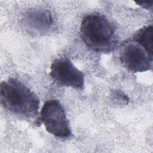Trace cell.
<instances>
[{
    "label": "cell",
    "mask_w": 153,
    "mask_h": 153,
    "mask_svg": "<svg viewBox=\"0 0 153 153\" xmlns=\"http://www.w3.org/2000/svg\"><path fill=\"white\" fill-rule=\"evenodd\" d=\"M50 75L59 85L82 90L84 75L68 58L56 59L50 66Z\"/></svg>",
    "instance_id": "cell-5"
},
{
    "label": "cell",
    "mask_w": 153,
    "mask_h": 153,
    "mask_svg": "<svg viewBox=\"0 0 153 153\" xmlns=\"http://www.w3.org/2000/svg\"><path fill=\"white\" fill-rule=\"evenodd\" d=\"M2 106L24 118H32L38 114L39 100L23 82L14 78L3 81L0 85Z\"/></svg>",
    "instance_id": "cell-1"
},
{
    "label": "cell",
    "mask_w": 153,
    "mask_h": 153,
    "mask_svg": "<svg viewBox=\"0 0 153 153\" xmlns=\"http://www.w3.org/2000/svg\"><path fill=\"white\" fill-rule=\"evenodd\" d=\"M23 28L32 35L47 33L54 23L51 13L43 8H32L23 15L22 21Z\"/></svg>",
    "instance_id": "cell-6"
},
{
    "label": "cell",
    "mask_w": 153,
    "mask_h": 153,
    "mask_svg": "<svg viewBox=\"0 0 153 153\" xmlns=\"http://www.w3.org/2000/svg\"><path fill=\"white\" fill-rule=\"evenodd\" d=\"M119 57L124 66L133 72H142L152 68L153 54L131 38L122 44Z\"/></svg>",
    "instance_id": "cell-4"
},
{
    "label": "cell",
    "mask_w": 153,
    "mask_h": 153,
    "mask_svg": "<svg viewBox=\"0 0 153 153\" xmlns=\"http://www.w3.org/2000/svg\"><path fill=\"white\" fill-rule=\"evenodd\" d=\"M139 5L141 6L142 8H145L146 10H149V8H152V1H139L136 2Z\"/></svg>",
    "instance_id": "cell-9"
},
{
    "label": "cell",
    "mask_w": 153,
    "mask_h": 153,
    "mask_svg": "<svg viewBox=\"0 0 153 153\" xmlns=\"http://www.w3.org/2000/svg\"><path fill=\"white\" fill-rule=\"evenodd\" d=\"M39 120L46 130L59 138H69L72 134L66 112L58 100L46 101L40 112Z\"/></svg>",
    "instance_id": "cell-3"
},
{
    "label": "cell",
    "mask_w": 153,
    "mask_h": 153,
    "mask_svg": "<svg viewBox=\"0 0 153 153\" xmlns=\"http://www.w3.org/2000/svg\"><path fill=\"white\" fill-rule=\"evenodd\" d=\"M110 102L112 105L115 106H123L128 104L129 98L123 91L114 90L110 94Z\"/></svg>",
    "instance_id": "cell-8"
},
{
    "label": "cell",
    "mask_w": 153,
    "mask_h": 153,
    "mask_svg": "<svg viewBox=\"0 0 153 153\" xmlns=\"http://www.w3.org/2000/svg\"><path fill=\"white\" fill-rule=\"evenodd\" d=\"M80 35L85 44L97 53L111 52L117 44L114 26L99 14H88L83 17Z\"/></svg>",
    "instance_id": "cell-2"
},
{
    "label": "cell",
    "mask_w": 153,
    "mask_h": 153,
    "mask_svg": "<svg viewBox=\"0 0 153 153\" xmlns=\"http://www.w3.org/2000/svg\"><path fill=\"white\" fill-rule=\"evenodd\" d=\"M152 26H145L139 29L131 38L142 45L149 53H152Z\"/></svg>",
    "instance_id": "cell-7"
}]
</instances>
